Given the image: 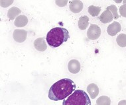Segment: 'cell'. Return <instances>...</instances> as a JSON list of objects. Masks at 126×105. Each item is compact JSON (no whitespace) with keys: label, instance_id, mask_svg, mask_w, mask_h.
<instances>
[{"label":"cell","instance_id":"obj_1","mask_svg":"<svg viewBox=\"0 0 126 105\" xmlns=\"http://www.w3.org/2000/svg\"><path fill=\"white\" fill-rule=\"evenodd\" d=\"M76 89V84L70 79H62L54 83L48 91V98L54 101L64 100Z\"/></svg>","mask_w":126,"mask_h":105},{"label":"cell","instance_id":"obj_2","mask_svg":"<svg viewBox=\"0 0 126 105\" xmlns=\"http://www.w3.org/2000/svg\"><path fill=\"white\" fill-rule=\"evenodd\" d=\"M70 38L67 29L63 27H54L48 31L47 34V42L52 48L59 47Z\"/></svg>","mask_w":126,"mask_h":105},{"label":"cell","instance_id":"obj_3","mask_svg":"<svg viewBox=\"0 0 126 105\" xmlns=\"http://www.w3.org/2000/svg\"><path fill=\"white\" fill-rule=\"evenodd\" d=\"M63 105H91L89 96L84 91H74L65 100H63Z\"/></svg>","mask_w":126,"mask_h":105},{"label":"cell","instance_id":"obj_4","mask_svg":"<svg viewBox=\"0 0 126 105\" xmlns=\"http://www.w3.org/2000/svg\"><path fill=\"white\" fill-rule=\"evenodd\" d=\"M101 28L96 25L91 24L87 31V37L90 40H96L100 37Z\"/></svg>","mask_w":126,"mask_h":105},{"label":"cell","instance_id":"obj_5","mask_svg":"<svg viewBox=\"0 0 126 105\" xmlns=\"http://www.w3.org/2000/svg\"><path fill=\"white\" fill-rule=\"evenodd\" d=\"M27 32L26 30H22V29H16L14 30L13 34V39L17 42H23L27 39Z\"/></svg>","mask_w":126,"mask_h":105},{"label":"cell","instance_id":"obj_6","mask_svg":"<svg viewBox=\"0 0 126 105\" xmlns=\"http://www.w3.org/2000/svg\"><path fill=\"white\" fill-rule=\"evenodd\" d=\"M83 3L80 0H73L69 2L70 10L74 13H80L83 9Z\"/></svg>","mask_w":126,"mask_h":105},{"label":"cell","instance_id":"obj_7","mask_svg":"<svg viewBox=\"0 0 126 105\" xmlns=\"http://www.w3.org/2000/svg\"><path fill=\"white\" fill-rule=\"evenodd\" d=\"M121 29H122V26H121L120 23L114 21L108 26L107 32H108L109 35H110L111 37H113L120 32Z\"/></svg>","mask_w":126,"mask_h":105},{"label":"cell","instance_id":"obj_8","mask_svg":"<svg viewBox=\"0 0 126 105\" xmlns=\"http://www.w3.org/2000/svg\"><path fill=\"white\" fill-rule=\"evenodd\" d=\"M68 68L70 73L76 74L80 70V64L77 60H71L68 64Z\"/></svg>","mask_w":126,"mask_h":105},{"label":"cell","instance_id":"obj_9","mask_svg":"<svg viewBox=\"0 0 126 105\" xmlns=\"http://www.w3.org/2000/svg\"><path fill=\"white\" fill-rule=\"evenodd\" d=\"M34 47L39 52L45 51L47 48V46L44 38H39L36 39L34 42Z\"/></svg>","mask_w":126,"mask_h":105},{"label":"cell","instance_id":"obj_10","mask_svg":"<svg viewBox=\"0 0 126 105\" xmlns=\"http://www.w3.org/2000/svg\"><path fill=\"white\" fill-rule=\"evenodd\" d=\"M100 21L102 22V23H109L113 20V17L112 13L109 11V10H106L103 13H102V15H100Z\"/></svg>","mask_w":126,"mask_h":105},{"label":"cell","instance_id":"obj_11","mask_svg":"<svg viewBox=\"0 0 126 105\" xmlns=\"http://www.w3.org/2000/svg\"><path fill=\"white\" fill-rule=\"evenodd\" d=\"M87 91L89 93L91 99H94L98 96L100 90H99V88H98L97 85L94 83H91L88 86Z\"/></svg>","mask_w":126,"mask_h":105},{"label":"cell","instance_id":"obj_12","mask_svg":"<svg viewBox=\"0 0 126 105\" xmlns=\"http://www.w3.org/2000/svg\"><path fill=\"white\" fill-rule=\"evenodd\" d=\"M28 23V18L25 15L18 16L14 22V25L17 27H23Z\"/></svg>","mask_w":126,"mask_h":105},{"label":"cell","instance_id":"obj_13","mask_svg":"<svg viewBox=\"0 0 126 105\" xmlns=\"http://www.w3.org/2000/svg\"><path fill=\"white\" fill-rule=\"evenodd\" d=\"M78 27L80 30H85L89 25V18L87 16H82L78 22Z\"/></svg>","mask_w":126,"mask_h":105},{"label":"cell","instance_id":"obj_14","mask_svg":"<svg viewBox=\"0 0 126 105\" xmlns=\"http://www.w3.org/2000/svg\"><path fill=\"white\" fill-rule=\"evenodd\" d=\"M20 13H21V10L19 9L16 7H13L9 9L7 12V17L10 20H13L15 19L16 17H18V15H19Z\"/></svg>","mask_w":126,"mask_h":105},{"label":"cell","instance_id":"obj_15","mask_svg":"<svg viewBox=\"0 0 126 105\" xmlns=\"http://www.w3.org/2000/svg\"><path fill=\"white\" fill-rule=\"evenodd\" d=\"M97 105H111V100L110 98L107 96H101L96 101Z\"/></svg>","mask_w":126,"mask_h":105},{"label":"cell","instance_id":"obj_16","mask_svg":"<svg viewBox=\"0 0 126 105\" xmlns=\"http://www.w3.org/2000/svg\"><path fill=\"white\" fill-rule=\"evenodd\" d=\"M100 11H101V8H100V7L94 6V5H90V6L88 7V13L92 17L98 16L100 14Z\"/></svg>","mask_w":126,"mask_h":105},{"label":"cell","instance_id":"obj_17","mask_svg":"<svg viewBox=\"0 0 126 105\" xmlns=\"http://www.w3.org/2000/svg\"><path fill=\"white\" fill-rule=\"evenodd\" d=\"M116 42L120 47H126V34H120L116 39Z\"/></svg>","mask_w":126,"mask_h":105},{"label":"cell","instance_id":"obj_18","mask_svg":"<svg viewBox=\"0 0 126 105\" xmlns=\"http://www.w3.org/2000/svg\"><path fill=\"white\" fill-rule=\"evenodd\" d=\"M107 10H109V11L112 13L114 19L116 20L119 18V15H118V13H117V9L115 5H111L110 6H108L107 7Z\"/></svg>","mask_w":126,"mask_h":105},{"label":"cell","instance_id":"obj_19","mask_svg":"<svg viewBox=\"0 0 126 105\" xmlns=\"http://www.w3.org/2000/svg\"><path fill=\"white\" fill-rule=\"evenodd\" d=\"M120 13L122 17L126 18V4L122 5L120 7Z\"/></svg>","mask_w":126,"mask_h":105},{"label":"cell","instance_id":"obj_20","mask_svg":"<svg viewBox=\"0 0 126 105\" xmlns=\"http://www.w3.org/2000/svg\"><path fill=\"white\" fill-rule=\"evenodd\" d=\"M13 1H1V6L3 7H7L11 4H12Z\"/></svg>","mask_w":126,"mask_h":105},{"label":"cell","instance_id":"obj_21","mask_svg":"<svg viewBox=\"0 0 126 105\" xmlns=\"http://www.w3.org/2000/svg\"><path fill=\"white\" fill-rule=\"evenodd\" d=\"M57 5L60 7H64L68 3V1H55Z\"/></svg>","mask_w":126,"mask_h":105},{"label":"cell","instance_id":"obj_22","mask_svg":"<svg viewBox=\"0 0 126 105\" xmlns=\"http://www.w3.org/2000/svg\"><path fill=\"white\" fill-rule=\"evenodd\" d=\"M118 105H126V100H122L120 101L118 103Z\"/></svg>","mask_w":126,"mask_h":105},{"label":"cell","instance_id":"obj_23","mask_svg":"<svg viewBox=\"0 0 126 105\" xmlns=\"http://www.w3.org/2000/svg\"><path fill=\"white\" fill-rule=\"evenodd\" d=\"M122 1H115V2L116 3H122Z\"/></svg>","mask_w":126,"mask_h":105},{"label":"cell","instance_id":"obj_24","mask_svg":"<svg viewBox=\"0 0 126 105\" xmlns=\"http://www.w3.org/2000/svg\"><path fill=\"white\" fill-rule=\"evenodd\" d=\"M123 3H124V5L126 4V0H124V1H123Z\"/></svg>","mask_w":126,"mask_h":105},{"label":"cell","instance_id":"obj_25","mask_svg":"<svg viewBox=\"0 0 126 105\" xmlns=\"http://www.w3.org/2000/svg\"></svg>","mask_w":126,"mask_h":105}]
</instances>
